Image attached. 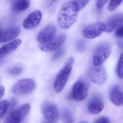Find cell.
Returning a JSON list of instances; mask_svg holds the SVG:
<instances>
[{
    "label": "cell",
    "instance_id": "8fae6325",
    "mask_svg": "<svg viewBox=\"0 0 123 123\" xmlns=\"http://www.w3.org/2000/svg\"><path fill=\"white\" fill-rule=\"evenodd\" d=\"M104 107V102L100 95L95 94L90 98L87 105V108L90 113L98 114L103 110Z\"/></svg>",
    "mask_w": 123,
    "mask_h": 123
},
{
    "label": "cell",
    "instance_id": "7c38bea8",
    "mask_svg": "<svg viewBox=\"0 0 123 123\" xmlns=\"http://www.w3.org/2000/svg\"><path fill=\"white\" fill-rule=\"evenodd\" d=\"M42 16V12L39 10L33 12L24 21L23 26L27 29H31L37 27L41 22Z\"/></svg>",
    "mask_w": 123,
    "mask_h": 123
},
{
    "label": "cell",
    "instance_id": "ba28073f",
    "mask_svg": "<svg viewBox=\"0 0 123 123\" xmlns=\"http://www.w3.org/2000/svg\"><path fill=\"white\" fill-rule=\"evenodd\" d=\"M105 30V24L102 22H98L85 27L82 33L85 38L92 39L100 36Z\"/></svg>",
    "mask_w": 123,
    "mask_h": 123
},
{
    "label": "cell",
    "instance_id": "7402d4cb",
    "mask_svg": "<svg viewBox=\"0 0 123 123\" xmlns=\"http://www.w3.org/2000/svg\"><path fill=\"white\" fill-rule=\"evenodd\" d=\"M8 107L9 103L7 100H2L0 102V120L6 114Z\"/></svg>",
    "mask_w": 123,
    "mask_h": 123
},
{
    "label": "cell",
    "instance_id": "83f0119b",
    "mask_svg": "<svg viewBox=\"0 0 123 123\" xmlns=\"http://www.w3.org/2000/svg\"><path fill=\"white\" fill-rule=\"evenodd\" d=\"M94 123H111L110 120L107 117H102L98 119Z\"/></svg>",
    "mask_w": 123,
    "mask_h": 123
},
{
    "label": "cell",
    "instance_id": "cb8c5ba5",
    "mask_svg": "<svg viewBox=\"0 0 123 123\" xmlns=\"http://www.w3.org/2000/svg\"><path fill=\"white\" fill-rule=\"evenodd\" d=\"M123 0H110L108 9L110 11H112L117 8L122 3Z\"/></svg>",
    "mask_w": 123,
    "mask_h": 123
},
{
    "label": "cell",
    "instance_id": "603a6c76",
    "mask_svg": "<svg viewBox=\"0 0 123 123\" xmlns=\"http://www.w3.org/2000/svg\"><path fill=\"white\" fill-rule=\"evenodd\" d=\"M117 74L120 79H123V53L121 55L118 61Z\"/></svg>",
    "mask_w": 123,
    "mask_h": 123
},
{
    "label": "cell",
    "instance_id": "44dd1931",
    "mask_svg": "<svg viewBox=\"0 0 123 123\" xmlns=\"http://www.w3.org/2000/svg\"><path fill=\"white\" fill-rule=\"evenodd\" d=\"M66 50L63 47H60L55 50L53 54L52 57V60L55 61L61 58L64 55L65 53Z\"/></svg>",
    "mask_w": 123,
    "mask_h": 123
},
{
    "label": "cell",
    "instance_id": "5b68a950",
    "mask_svg": "<svg viewBox=\"0 0 123 123\" xmlns=\"http://www.w3.org/2000/svg\"><path fill=\"white\" fill-rule=\"evenodd\" d=\"M89 85L84 79H80L74 84L72 90V97L77 101H82L86 98Z\"/></svg>",
    "mask_w": 123,
    "mask_h": 123
},
{
    "label": "cell",
    "instance_id": "484cf974",
    "mask_svg": "<svg viewBox=\"0 0 123 123\" xmlns=\"http://www.w3.org/2000/svg\"><path fill=\"white\" fill-rule=\"evenodd\" d=\"M22 68L19 67H14L11 69L9 71V73L10 74L14 76L19 75L22 72Z\"/></svg>",
    "mask_w": 123,
    "mask_h": 123
},
{
    "label": "cell",
    "instance_id": "e0dca14e",
    "mask_svg": "<svg viewBox=\"0 0 123 123\" xmlns=\"http://www.w3.org/2000/svg\"><path fill=\"white\" fill-rule=\"evenodd\" d=\"M21 43L22 40L18 39L2 46L0 48V58L14 51Z\"/></svg>",
    "mask_w": 123,
    "mask_h": 123
},
{
    "label": "cell",
    "instance_id": "6da1fadb",
    "mask_svg": "<svg viewBox=\"0 0 123 123\" xmlns=\"http://www.w3.org/2000/svg\"><path fill=\"white\" fill-rule=\"evenodd\" d=\"M80 11L75 1L66 2L61 8L58 17V24L64 29L71 27L76 21Z\"/></svg>",
    "mask_w": 123,
    "mask_h": 123
},
{
    "label": "cell",
    "instance_id": "d4e9b609",
    "mask_svg": "<svg viewBox=\"0 0 123 123\" xmlns=\"http://www.w3.org/2000/svg\"><path fill=\"white\" fill-rule=\"evenodd\" d=\"M89 1V0H76L75 1L78 6L79 10H81L85 7Z\"/></svg>",
    "mask_w": 123,
    "mask_h": 123
},
{
    "label": "cell",
    "instance_id": "30bf717a",
    "mask_svg": "<svg viewBox=\"0 0 123 123\" xmlns=\"http://www.w3.org/2000/svg\"><path fill=\"white\" fill-rule=\"evenodd\" d=\"M42 112L45 118L48 121L55 122L58 119V110L56 105L52 103H45L42 107Z\"/></svg>",
    "mask_w": 123,
    "mask_h": 123
},
{
    "label": "cell",
    "instance_id": "f546056e",
    "mask_svg": "<svg viewBox=\"0 0 123 123\" xmlns=\"http://www.w3.org/2000/svg\"><path fill=\"white\" fill-rule=\"evenodd\" d=\"M5 92V88L3 86H0V100L1 99L4 95Z\"/></svg>",
    "mask_w": 123,
    "mask_h": 123
},
{
    "label": "cell",
    "instance_id": "277c9868",
    "mask_svg": "<svg viewBox=\"0 0 123 123\" xmlns=\"http://www.w3.org/2000/svg\"><path fill=\"white\" fill-rule=\"evenodd\" d=\"M30 109L29 104L26 103L12 111L6 116L4 123H21L29 113Z\"/></svg>",
    "mask_w": 123,
    "mask_h": 123
},
{
    "label": "cell",
    "instance_id": "2e32d148",
    "mask_svg": "<svg viewBox=\"0 0 123 123\" xmlns=\"http://www.w3.org/2000/svg\"><path fill=\"white\" fill-rule=\"evenodd\" d=\"M20 31L19 27H12L2 32L0 36V43H4L13 40L17 37Z\"/></svg>",
    "mask_w": 123,
    "mask_h": 123
},
{
    "label": "cell",
    "instance_id": "9c48e42d",
    "mask_svg": "<svg viewBox=\"0 0 123 123\" xmlns=\"http://www.w3.org/2000/svg\"><path fill=\"white\" fill-rule=\"evenodd\" d=\"M91 80L96 84L101 85L107 79V74L105 67L102 65L92 67L89 73Z\"/></svg>",
    "mask_w": 123,
    "mask_h": 123
},
{
    "label": "cell",
    "instance_id": "d6986e66",
    "mask_svg": "<svg viewBox=\"0 0 123 123\" xmlns=\"http://www.w3.org/2000/svg\"><path fill=\"white\" fill-rule=\"evenodd\" d=\"M62 119L63 123H74V116L69 108H65L63 109L62 112Z\"/></svg>",
    "mask_w": 123,
    "mask_h": 123
},
{
    "label": "cell",
    "instance_id": "4316f807",
    "mask_svg": "<svg viewBox=\"0 0 123 123\" xmlns=\"http://www.w3.org/2000/svg\"><path fill=\"white\" fill-rule=\"evenodd\" d=\"M115 36L118 38H123V26L117 29L115 32Z\"/></svg>",
    "mask_w": 123,
    "mask_h": 123
},
{
    "label": "cell",
    "instance_id": "5bb4252c",
    "mask_svg": "<svg viewBox=\"0 0 123 123\" xmlns=\"http://www.w3.org/2000/svg\"><path fill=\"white\" fill-rule=\"evenodd\" d=\"M56 28L54 25H49L42 30L37 34V40L40 43H44L55 37Z\"/></svg>",
    "mask_w": 123,
    "mask_h": 123
},
{
    "label": "cell",
    "instance_id": "8992f818",
    "mask_svg": "<svg viewBox=\"0 0 123 123\" xmlns=\"http://www.w3.org/2000/svg\"><path fill=\"white\" fill-rule=\"evenodd\" d=\"M36 84L34 80L25 79L18 81L13 87V93L17 95H25L31 93L34 90Z\"/></svg>",
    "mask_w": 123,
    "mask_h": 123
},
{
    "label": "cell",
    "instance_id": "52a82bcc",
    "mask_svg": "<svg viewBox=\"0 0 123 123\" xmlns=\"http://www.w3.org/2000/svg\"><path fill=\"white\" fill-rule=\"evenodd\" d=\"M66 39V35L61 34L54 37L51 39L44 43H40L39 48L42 51L50 52L60 48Z\"/></svg>",
    "mask_w": 123,
    "mask_h": 123
},
{
    "label": "cell",
    "instance_id": "7a4b0ae2",
    "mask_svg": "<svg viewBox=\"0 0 123 123\" xmlns=\"http://www.w3.org/2000/svg\"><path fill=\"white\" fill-rule=\"evenodd\" d=\"M74 61L73 57L69 58L58 74L54 84V89L57 93L61 92L65 87L73 68Z\"/></svg>",
    "mask_w": 123,
    "mask_h": 123
},
{
    "label": "cell",
    "instance_id": "e575fe53",
    "mask_svg": "<svg viewBox=\"0 0 123 123\" xmlns=\"http://www.w3.org/2000/svg\"></svg>",
    "mask_w": 123,
    "mask_h": 123
},
{
    "label": "cell",
    "instance_id": "ac0fdd59",
    "mask_svg": "<svg viewBox=\"0 0 123 123\" xmlns=\"http://www.w3.org/2000/svg\"><path fill=\"white\" fill-rule=\"evenodd\" d=\"M30 3V0H16L12 6V9L16 12L23 11L29 8Z\"/></svg>",
    "mask_w": 123,
    "mask_h": 123
},
{
    "label": "cell",
    "instance_id": "1f68e13d",
    "mask_svg": "<svg viewBox=\"0 0 123 123\" xmlns=\"http://www.w3.org/2000/svg\"><path fill=\"white\" fill-rule=\"evenodd\" d=\"M55 122H51V121H48L47 122H45L44 123H55Z\"/></svg>",
    "mask_w": 123,
    "mask_h": 123
},
{
    "label": "cell",
    "instance_id": "4dcf8cb0",
    "mask_svg": "<svg viewBox=\"0 0 123 123\" xmlns=\"http://www.w3.org/2000/svg\"><path fill=\"white\" fill-rule=\"evenodd\" d=\"M3 31H2V29H1V27H0V36L1 35V34H2Z\"/></svg>",
    "mask_w": 123,
    "mask_h": 123
},
{
    "label": "cell",
    "instance_id": "3957f363",
    "mask_svg": "<svg viewBox=\"0 0 123 123\" xmlns=\"http://www.w3.org/2000/svg\"><path fill=\"white\" fill-rule=\"evenodd\" d=\"M111 52V47L109 43L103 42L97 46L93 55V63L94 66L102 65L108 59Z\"/></svg>",
    "mask_w": 123,
    "mask_h": 123
},
{
    "label": "cell",
    "instance_id": "d6a6232c",
    "mask_svg": "<svg viewBox=\"0 0 123 123\" xmlns=\"http://www.w3.org/2000/svg\"><path fill=\"white\" fill-rule=\"evenodd\" d=\"M3 60H2V59H1V58H0V64H1V63H2V62H3Z\"/></svg>",
    "mask_w": 123,
    "mask_h": 123
},
{
    "label": "cell",
    "instance_id": "4fadbf2b",
    "mask_svg": "<svg viewBox=\"0 0 123 123\" xmlns=\"http://www.w3.org/2000/svg\"><path fill=\"white\" fill-rule=\"evenodd\" d=\"M123 22V14L117 13L112 15L109 18L105 25V32L107 33L112 32L118 29Z\"/></svg>",
    "mask_w": 123,
    "mask_h": 123
},
{
    "label": "cell",
    "instance_id": "9a60e30c",
    "mask_svg": "<svg viewBox=\"0 0 123 123\" xmlns=\"http://www.w3.org/2000/svg\"><path fill=\"white\" fill-rule=\"evenodd\" d=\"M110 98L111 101L117 106H121L123 105V91L119 85L113 87L110 91Z\"/></svg>",
    "mask_w": 123,
    "mask_h": 123
},
{
    "label": "cell",
    "instance_id": "ffe728a7",
    "mask_svg": "<svg viewBox=\"0 0 123 123\" xmlns=\"http://www.w3.org/2000/svg\"><path fill=\"white\" fill-rule=\"evenodd\" d=\"M76 48L77 50L79 52H84L87 48V43L86 41L82 39L78 40L76 42Z\"/></svg>",
    "mask_w": 123,
    "mask_h": 123
},
{
    "label": "cell",
    "instance_id": "836d02e7",
    "mask_svg": "<svg viewBox=\"0 0 123 123\" xmlns=\"http://www.w3.org/2000/svg\"><path fill=\"white\" fill-rule=\"evenodd\" d=\"M86 123V122H81V123Z\"/></svg>",
    "mask_w": 123,
    "mask_h": 123
},
{
    "label": "cell",
    "instance_id": "f1b7e54d",
    "mask_svg": "<svg viewBox=\"0 0 123 123\" xmlns=\"http://www.w3.org/2000/svg\"><path fill=\"white\" fill-rule=\"evenodd\" d=\"M108 0H97L96 6L98 9H100L105 5Z\"/></svg>",
    "mask_w": 123,
    "mask_h": 123
}]
</instances>
